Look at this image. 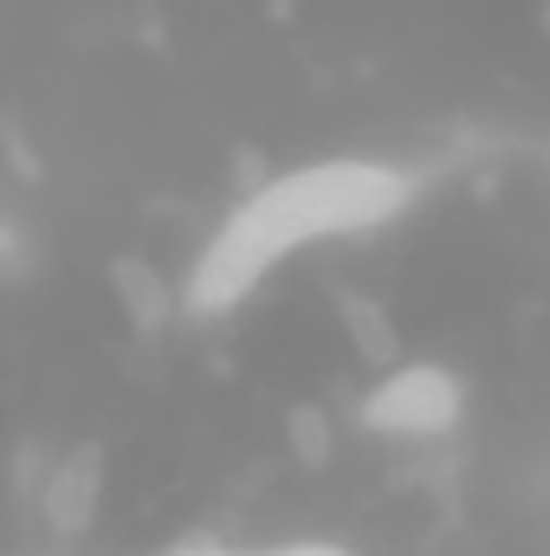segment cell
Listing matches in <instances>:
<instances>
[{
    "label": "cell",
    "mask_w": 550,
    "mask_h": 556,
    "mask_svg": "<svg viewBox=\"0 0 550 556\" xmlns=\"http://www.w3.org/2000/svg\"><path fill=\"white\" fill-rule=\"evenodd\" d=\"M240 556H350L330 538H291V544H266V551H240Z\"/></svg>",
    "instance_id": "cell-4"
},
{
    "label": "cell",
    "mask_w": 550,
    "mask_h": 556,
    "mask_svg": "<svg viewBox=\"0 0 550 556\" xmlns=\"http://www.w3.org/2000/svg\"><path fill=\"white\" fill-rule=\"evenodd\" d=\"M98 505H104V453L85 440V446H72V453L52 466V479H46V518H52L59 531H85V525L98 518Z\"/></svg>",
    "instance_id": "cell-3"
},
{
    "label": "cell",
    "mask_w": 550,
    "mask_h": 556,
    "mask_svg": "<svg viewBox=\"0 0 550 556\" xmlns=\"http://www.w3.org/2000/svg\"><path fill=\"white\" fill-rule=\"evenodd\" d=\"M175 556H240V551H175Z\"/></svg>",
    "instance_id": "cell-5"
},
{
    "label": "cell",
    "mask_w": 550,
    "mask_h": 556,
    "mask_svg": "<svg viewBox=\"0 0 550 556\" xmlns=\"http://www.w3.org/2000/svg\"><path fill=\"white\" fill-rule=\"evenodd\" d=\"M409 201L414 175L396 162H376V155H330V162L285 168L273 181H260L221 220V233L201 247V260L188 273V311L221 317L291 253L324 247V240L383 233L396 214H409Z\"/></svg>",
    "instance_id": "cell-1"
},
{
    "label": "cell",
    "mask_w": 550,
    "mask_h": 556,
    "mask_svg": "<svg viewBox=\"0 0 550 556\" xmlns=\"http://www.w3.org/2000/svg\"><path fill=\"white\" fill-rule=\"evenodd\" d=\"M466 420V382L447 363H389L363 402H357V427H370L376 440H440Z\"/></svg>",
    "instance_id": "cell-2"
}]
</instances>
